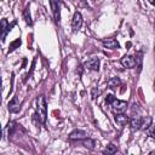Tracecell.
I'll use <instances>...</instances> for the list:
<instances>
[{"label":"cell","instance_id":"cell-9","mask_svg":"<svg viewBox=\"0 0 155 155\" xmlns=\"http://www.w3.org/2000/svg\"><path fill=\"white\" fill-rule=\"evenodd\" d=\"M102 44H103V46L107 47V48H119V47H120V44H119V41H117L115 38L103 39V40H102Z\"/></svg>","mask_w":155,"mask_h":155},{"label":"cell","instance_id":"cell-3","mask_svg":"<svg viewBox=\"0 0 155 155\" xmlns=\"http://www.w3.org/2000/svg\"><path fill=\"white\" fill-rule=\"evenodd\" d=\"M50 5H51V10H52L54 22L59 23V21H61V4H59V0H50Z\"/></svg>","mask_w":155,"mask_h":155},{"label":"cell","instance_id":"cell-19","mask_svg":"<svg viewBox=\"0 0 155 155\" xmlns=\"http://www.w3.org/2000/svg\"><path fill=\"white\" fill-rule=\"evenodd\" d=\"M15 127H16V124H15L13 121H10V122H8V125H7V130H8V134H12V132H13V130H15Z\"/></svg>","mask_w":155,"mask_h":155},{"label":"cell","instance_id":"cell-8","mask_svg":"<svg viewBox=\"0 0 155 155\" xmlns=\"http://www.w3.org/2000/svg\"><path fill=\"white\" fill-rule=\"evenodd\" d=\"M86 137H87V133L84 130H79V128L74 130L69 134V139H71V140H81V139H85Z\"/></svg>","mask_w":155,"mask_h":155},{"label":"cell","instance_id":"cell-24","mask_svg":"<svg viewBox=\"0 0 155 155\" xmlns=\"http://www.w3.org/2000/svg\"><path fill=\"white\" fill-rule=\"evenodd\" d=\"M154 88H155V82H154Z\"/></svg>","mask_w":155,"mask_h":155},{"label":"cell","instance_id":"cell-18","mask_svg":"<svg viewBox=\"0 0 155 155\" xmlns=\"http://www.w3.org/2000/svg\"><path fill=\"white\" fill-rule=\"evenodd\" d=\"M82 145L85 147V148H88V149H93L94 148V140L93 139H90V138H87V139H85L84 142H82Z\"/></svg>","mask_w":155,"mask_h":155},{"label":"cell","instance_id":"cell-5","mask_svg":"<svg viewBox=\"0 0 155 155\" xmlns=\"http://www.w3.org/2000/svg\"><path fill=\"white\" fill-rule=\"evenodd\" d=\"M81 24H82V16H81V13L79 11H76L74 13V16H73V19H71V28H73V30L74 31L79 30Z\"/></svg>","mask_w":155,"mask_h":155},{"label":"cell","instance_id":"cell-23","mask_svg":"<svg viewBox=\"0 0 155 155\" xmlns=\"http://www.w3.org/2000/svg\"><path fill=\"white\" fill-rule=\"evenodd\" d=\"M149 1H150V2H151L154 6H155V0H149Z\"/></svg>","mask_w":155,"mask_h":155},{"label":"cell","instance_id":"cell-1","mask_svg":"<svg viewBox=\"0 0 155 155\" xmlns=\"http://www.w3.org/2000/svg\"><path fill=\"white\" fill-rule=\"evenodd\" d=\"M36 114L35 116L38 117V120L41 122V124H45L46 122V116H47V107H46V99H45V96H39L36 98Z\"/></svg>","mask_w":155,"mask_h":155},{"label":"cell","instance_id":"cell-16","mask_svg":"<svg viewBox=\"0 0 155 155\" xmlns=\"http://www.w3.org/2000/svg\"><path fill=\"white\" fill-rule=\"evenodd\" d=\"M21 44H22V41H21V39H16L15 41H12V42L10 44V48H8V53H10V52H12V51H15L16 48H18V47L21 46Z\"/></svg>","mask_w":155,"mask_h":155},{"label":"cell","instance_id":"cell-21","mask_svg":"<svg viewBox=\"0 0 155 155\" xmlns=\"http://www.w3.org/2000/svg\"><path fill=\"white\" fill-rule=\"evenodd\" d=\"M99 93H101V91H98V90H96V88H92V98H96Z\"/></svg>","mask_w":155,"mask_h":155},{"label":"cell","instance_id":"cell-10","mask_svg":"<svg viewBox=\"0 0 155 155\" xmlns=\"http://www.w3.org/2000/svg\"><path fill=\"white\" fill-rule=\"evenodd\" d=\"M142 122H143V117L139 116H134L132 119H130V127L132 131H138L142 128Z\"/></svg>","mask_w":155,"mask_h":155},{"label":"cell","instance_id":"cell-6","mask_svg":"<svg viewBox=\"0 0 155 155\" xmlns=\"http://www.w3.org/2000/svg\"><path fill=\"white\" fill-rule=\"evenodd\" d=\"M15 24H16V22H13V23L10 25L5 18L1 19V41H5V38H6L7 33L11 30V28H12Z\"/></svg>","mask_w":155,"mask_h":155},{"label":"cell","instance_id":"cell-22","mask_svg":"<svg viewBox=\"0 0 155 155\" xmlns=\"http://www.w3.org/2000/svg\"><path fill=\"white\" fill-rule=\"evenodd\" d=\"M149 136L153 137V138H155V127H153V130L149 131Z\"/></svg>","mask_w":155,"mask_h":155},{"label":"cell","instance_id":"cell-14","mask_svg":"<svg viewBox=\"0 0 155 155\" xmlns=\"http://www.w3.org/2000/svg\"><path fill=\"white\" fill-rule=\"evenodd\" d=\"M23 18L25 21V23L28 25H31L33 24V21H31V17H30V12H29V7H25L24 11H23Z\"/></svg>","mask_w":155,"mask_h":155},{"label":"cell","instance_id":"cell-20","mask_svg":"<svg viewBox=\"0 0 155 155\" xmlns=\"http://www.w3.org/2000/svg\"><path fill=\"white\" fill-rule=\"evenodd\" d=\"M114 99H115V97H114L113 94H108L107 98H105V103H107V104H111V102H113Z\"/></svg>","mask_w":155,"mask_h":155},{"label":"cell","instance_id":"cell-17","mask_svg":"<svg viewBox=\"0 0 155 155\" xmlns=\"http://www.w3.org/2000/svg\"><path fill=\"white\" fill-rule=\"evenodd\" d=\"M151 125V117L150 116H145L143 117V122H142V130H147L149 126Z\"/></svg>","mask_w":155,"mask_h":155},{"label":"cell","instance_id":"cell-2","mask_svg":"<svg viewBox=\"0 0 155 155\" xmlns=\"http://www.w3.org/2000/svg\"><path fill=\"white\" fill-rule=\"evenodd\" d=\"M110 107H111V109H113V111H114L115 114H117V113H124V111L126 110V108H127V102L115 98V99L111 102Z\"/></svg>","mask_w":155,"mask_h":155},{"label":"cell","instance_id":"cell-11","mask_svg":"<svg viewBox=\"0 0 155 155\" xmlns=\"http://www.w3.org/2000/svg\"><path fill=\"white\" fill-rule=\"evenodd\" d=\"M7 109H8V111H11V113H18V111H19V109H21V104H19L17 97H13V98L8 102V104H7Z\"/></svg>","mask_w":155,"mask_h":155},{"label":"cell","instance_id":"cell-15","mask_svg":"<svg viewBox=\"0 0 155 155\" xmlns=\"http://www.w3.org/2000/svg\"><path fill=\"white\" fill-rule=\"evenodd\" d=\"M116 145H114V144H109V145H107V148L103 150V154H107V155H113V154H115L116 153Z\"/></svg>","mask_w":155,"mask_h":155},{"label":"cell","instance_id":"cell-7","mask_svg":"<svg viewBox=\"0 0 155 155\" xmlns=\"http://www.w3.org/2000/svg\"><path fill=\"white\" fill-rule=\"evenodd\" d=\"M84 67L88 70H94V71H98L99 69V59L98 58H91L88 61H86L84 63Z\"/></svg>","mask_w":155,"mask_h":155},{"label":"cell","instance_id":"cell-12","mask_svg":"<svg viewBox=\"0 0 155 155\" xmlns=\"http://www.w3.org/2000/svg\"><path fill=\"white\" fill-rule=\"evenodd\" d=\"M114 120H115V122L119 125V126H125L127 122H130V119H128V116L127 115H125L124 113H117V114H115V117H114Z\"/></svg>","mask_w":155,"mask_h":155},{"label":"cell","instance_id":"cell-13","mask_svg":"<svg viewBox=\"0 0 155 155\" xmlns=\"http://www.w3.org/2000/svg\"><path fill=\"white\" fill-rule=\"evenodd\" d=\"M120 84H121V81H120V79H119L117 76L110 78V79L107 81V85H108L109 88H115V87H117Z\"/></svg>","mask_w":155,"mask_h":155},{"label":"cell","instance_id":"cell-4","mask_svg":"<svg viewBox=\"0 0 155 155\" xmlns=\"http://www.w3.org/2000/svg\"><path fill=\"white\" fill-rule=\"evenodd\" d=\"M120 63L122 64V67H125V68H128V69H131V68H134V67H136V64H137V62H136L134 57H133V56H130V54H126V56H124V57L121 58Z\"/></svg>","mask_w":155,"mask_h":155}]
</instances>
